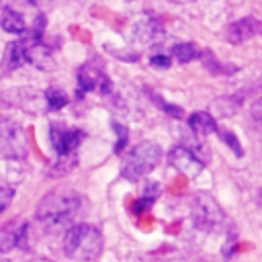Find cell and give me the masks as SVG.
Here are the masks:
<instances>
[{"label":"cell","mask_w":262,"mask_h":262,"mask_svg":"<svg viewBox=\"0 0 262 262\" xmlns=\"http://www.w3.org/2000/svg\"><path fill=\"white\" fill-rule=\"evenodd\" d=\"M154 205V201L151 199H145V196H141V199H137L135 203H133V211L139 215V213H143L145 209H149Z\"/></svg>","instance_id":"26"},{"label":"cell","mask_w":262,"mask_h":262,"mask_svg":"<svg viewBox=\"0 0 262 262\" xmlns=\"http://www.w3.org/2000/svg\"><path fill=\"white\" fill-rule=\"evenodd\" d=\"M12 199H14V190L10 186H0V213L12 203Z\"/></svg>","instance_id":"22"},{"label":"cell","mask_w":262,"mask_h":262,"mask_svg":"<svg viewBox=\"0 0 262 262\" xmlns=\"http://www.w3.org/2000/svg\"><path fill=\"white\" fill-rule=\"evenodd\" d=\"M43 94H45V106H47V111H59V108H63L68 104V94L61 88H57V86H51Z\"/></svg>","instance_id":"17"},{"label":"cell","mask_w":262,"mask_h":262,"mask_svg":"<svg viewBox=\"0 0 262 262\" xmlns=\"http://www.w3.org/2000/svg\"><path fill=\"white\" fill-rule=\"evenodd\" d=\"M133 33H135L137 41L147 43V45H154V43H160L162 39H166L162 23L154 16H139L133 25Z\"/></svg>","instance_id":"9"},{"label":"cell","mask_w":262,"mask_h":262,"mask_svg":"<svg viewBox=\"0 0 262 262\" xmlns=\"http://www.w3.org/2000/svg\"><path fill=\"white\" fill-rule=\"evenodd\" d=\"M0 27H2L6 33L20 35V33H25L27 23H25V18H23V14H20V12L6 8V10L2 12V16H0Z\"/></svg>","instance_id":"15"},{"label":"cell","mask_w":262,"mask_h":262,"mask_svg":"<svg viewBox=\"0 0 262 262\" xmlns=\"http://www.w3.org/2000/svg\"><path fill=\"white\" fill-rule=\"evenodd\" d=\"M25 61H29L31 66L39 68V70H55V59L53 53L49 49V45H45L43 41H31L25 49H23Z\"/></svg>","instance_id":"11"},{"label":"cell","mask_w":262,"mask_h":262,"mask_svg":"<svg viewBox=\"0 0 262 262\" xmlns=\"http://www.w3.org/2000/svg\"><path fill=\"white\" fill-rule=\"evenodd\" d=\"M199 55H201L203 68H205L209 74H213V76H229V74H235V72H237V66L221 63V61L217 59V55H215L211 49H203V51H199Z\"/></svg>","instance_id":"13"},{"label":"cell","mask_w":262,"mask_h":262,"mask_svg":"<svg viewBox=\"0 0 262 262\" xmlns=\"http://www.w3.org/2000/svg\"><path fill=\"white\" fill-rule=\"evenodd\" d=\"M160 160H162V147L156 141H139L123 158L121 176L127 182H139L156 170Z\"/></svg>","instance_id":"3"},{"label":"cell","mask_w":262,"mask_h":262,"mask_svg":"<svg viewBox=\"0 0 262 262\" xmlns=\"http://www.w3.org/2000/svg\"><path fill=\"white\" fill-rule=\"evenodd\" d=\"M260 29V23L254 18V16H244L235 23H231L227 29H225V41L233 43V45H239V43H246L250 41L252 37H256Z\"/></svg>","instance_id":"10"},{"label":"cell","mask_w":262,"mask_h":262,"mask_svg":"<svg viewBox=\"0 0 262 262\" xmlns=\"http://www.w3.org/2000/svg\"><path fill=\"white\" fill-rule=\"evenodd\" d=\"M190 215L192 221L199 229L203 231H211L217 225H221V221L225 219V213L221 209V205L217 203V199L207 192V190H199L192 194L190 201Z\"/></svg>","instance_id":"4"},{"label":"cell","mask_w":262,"mask_h":262,"mask_svg":"<svg viewBox=\"0 0 262 262\" xmlns=\"http://www.w3.org/2000/svg\"><path fill=\"white\" fill-rule=\"evenodd\" d=\"M27 231L25 221H10L0 229V252H10L20 244V237Z\"/></svg>","instance_id":"12"},{"label":"cell","mask_w":262,"mask_h":262,"mask_svg":"<svg viewBox=\"0 0 262 262\" xmlns=\"http://www.w3.org/2000/svg\"><path fill=\"white\" fill-rule=\"evenodd\" d=\"M31 262H51V260H47V258H35V260H31Z\"/></svg>","instance_id":"27"},{"label":"cell","mask_w":262,"mask_h":262,"mask_svg":"<svg viewBox=\"0 0 262 262\" xmlns=\"http://www.w3.org/2000/svg\"><path fill=\"white\" fill-rule=\"evenodd\" d=\"M168 162H170L172 168H176L186 178H196L205 168L203 160H199V156L192 149L184 147V145H174L168 151Z\"/></svg>","instance_id":"8"},{"label":"cell","mask_w":262,"mask_h":262,"mask_svg":"<svg viewBox=\"0 0 262 262\" xmlns=\"http://www.w3.org/2000/svg\"><path fill=\"white\" fill-rule=\"evenodd\" d=\"M188 127L199 135H207V133L217 131V121H215L213 115H209L205 111H196L188 117Z\"/></svg>","instance_id":"14"},{"label":"cell","mask_w":262,"mask_h":262,"mask_svg":"<svg viewBox=\"0 0 262 262\" xmlns=\"http://www.w3.org/2000/svg\"><path fill=\"white\" fill-rule=\"evenodd\" d=\"M106 49H111V53H113L115 57L125 59V61H137V59H139V53H125L127 49H117V47H111V45H106Z\"/></svg>","instance_id":"23"},{"label":"cell","mask_w":262,"mask_h":262,"mask_svg":"<svg viewBox=\"0 0 262 262\" xmlns=\"http://www.w3.org/2000/svg\"><path fill=\"white\" fill-rule=\"evenodd\" d=\"M82 203H84V196L78 194L76 190H70V188L51 190L49 194H45V199L37 207V213H35L37 223L49 233L63 231L72 227L74 219L80 215Z\"/></svg>","instance_id":"1"},{"label":"cell","mask_w":262,"mask_h":262,"mask_svg":"<svg viewBox=\"0 0 262 262\" xmlns=\"http://www.w3.org/2000/svg\"><path fill=\"white\" fill-rule=\"evenodd\" d=\"M158 194H160V184H158L156 180H147V184H145V188H143V194H141V196L156 201V199H158Z\"/></svg>","instance_id":"25"},{"label":"cell","mask_w":262,"mask_h":262,"mask_svg":"<svg viewBox=\"0 0 262 262\" xmlns=\"http://www.w3.org/2000/svg\"><path fill=\"white\" fill-rule=\"evenodd\" d=\"M90 90H100L102 94H108L113 90L111 78L104 72L102 61L90 59L78 70V96L90 92Z\"/></svg>","instance_id":"5"},{"label":"cell","mask_w":262,"mask_h":262,"mask_svg":"<svg viewBox=\"0 0 262 262\" xmlns=\"http://www.w3.org/2000/svg\"><path fill=\"white\" fill-rule=\"evenodd\" d=\"M219 131V137H221V141L233 151V156H237V158H242L244 156V147H242V143H239V139H237V135L231 131V129H217Z\"/></svg>","instance_id":"20"},{"label":"cell","mask_w":262,"mask_h":262,"mask_svg":"<svg viewBox=\"0 0 262 262\" xmlns=\"http://www.w3.org/2000/svg\"><path fill=\"white\" fill-rule=\"evenodd\" d=\"M49 139H51V145L57 151V156L63 158V156H72L78 149V145L84 139V133L80 129H68L59 123H51L49 125Z\"/></svg>","instance_id":"7"},{"label":"cell","mask_w":262,"mask_h":262,"mask_svg":"<svg viewBox=\"0 0 262 262\" xmlns=\"http://www.w3.org/2000/svg\"><path fill=\"white\" fill-rule=\"evenodd\" d=\"M23 49H25V45L20 41H10L6 45V51H4V68L6 70H16L25 63Z\"/></svg>","instance_id":"16"},{"label":"cell","mask_w":262,"mask_h":262,"mask_svg":"<svg viewBox=\"0 0 262 262\" xmlns=\"http://www.w3.org/2000/svg\"><path fill=\"white\" fill-rule=\"evenodd\" d=\"M104 239L98 227L90 223H76L66 229L63 254L76 262H94L100 258Z\"/></svg>","instance_id":"2"},{"label":"cell","mask_w":262,"mask_h":262,"mask_svg":"<svg viewBox=\"0 0 262 262\" xmlns=\"http://www.w3.org/2000/svg\"><path fill=\"white\" fill-rule=\"evenodd\" d=\"M111 127H113V131L117 133V143H115V154H121L125 147H127V143H129V129L125 127V125H121V123H117V121H113L111 123Z\"/></svg>","instance_id":"21"},{"label":"cell","mask_w":262,"mask_h":262,"mask_svg":"<svg viewBox=\"0 0 262 262\" xmlns=\"http://www.w3.org/2000/svg\"><path fill=\"white\" fill-rule=\"evenodd\" d=\"M196 55H199V49H196V45H192V43H176V45L172 47V57H174L176 61H180V63H188V61H192Z\"/></svg>","instance_id":"18"},{"label":"cell","mask_w":262,"mask_h":262,"mask_svg":"<svg viewBox=\"0 0 262 262\" xmlns=\"http://www.w3.org/2000/svg\"><path fill=\"white\" fill-rule=\"evenodd\" d=\"M6 104L10 106H16L25 113H31V115H41L47 111L45 106V94L37 88H29V86H20V88H12V90H6L2 92L0 96Z\"/></svg>","instance_id":"6"},{"label":"cell","mask_w":262,"mask_h":262,"mask_svg":"<svg viewBox=\"0 0 262 262\" xmlns=\"http://www.w3.org/2000/svg\"><path fill=\"white\" fill-rule=\"evenodd\" d=\"M149 63H151L154 68H160V70H166V68H170V63H172V59H170L168 55H164V53H158V55H151V57H149Z\"/></svg>","instance_id":"24"},{"label":"cell","mask_w":262,"mask_h":262,"mask_svg":"<svg viewBox=\"0 0 262 262\" xmlns=\"http://www.w3.org/2000/svg\"><path fill=\"white\" fill-rule=\"evenodd\" d=\"M151 100H154V104L158 106V108H162L168 117H172V119H180L182 115H184V111H182V106H178V104H170L164 96H160V94H156V92H151Z\"/></svg>","instance_id":"19"},{"label":"cell","mask_w":262,"mask_h":262,"mask_svg":"<svg viewBox=\"0 0 262 262\" xmlns=\"http://www.w3.org/2000/svg\"><path fill=\"white\" fill-rule=\"evenodd\" d=\"M172 2H178V4H184V2H190V0H172Z\"/></svg>","instance_id":"28"},{"label":"cell","mask_w":262,"mask_h":262,"mask_svg":"<svg viewBox=\"0 0 262 262\" xmlns=\"http://www.w3.org/2000/svg\"><path fill=\"white\" fill-rule=\"evenodd\" d=\"M0 262H10V260H0Z\"/></svg>","instance_id":"29"}]
</instances>
